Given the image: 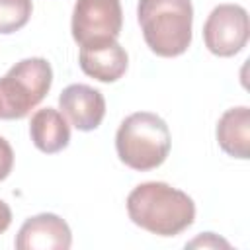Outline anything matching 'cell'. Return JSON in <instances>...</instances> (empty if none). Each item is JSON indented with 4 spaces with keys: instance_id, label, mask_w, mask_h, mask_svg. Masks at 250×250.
I'll return each instance as SVG.
<instances>
[{
    "instance_id": "1",
    "label": "cell",
    "mask_w": 250,
    "mask_h": 250,
    "mask_svg": "<svg viewBox=\"0 0 250 250\" xmlns=\"http://www.w3.org/2000/svg\"><path fill=\"white\" fill-rule=\"evenodd\" d=\"M129 219L156 236H178L195 221L193 199L166 182H145L127 195Z\"/></svg>"
},
{
    "instance_id": "2",
    "label": "cell",
    "mask_w": 250,
    "mask_h": 250,
    "mask_svg": "<svg viewBox=\"0 0 250 250\" xmlns=\"http://www.w3.org/2000/svg\"><path fill=\"white\" fill-rule=\"evenodd\" d=\"M137 20L146 47L164 59L184 55L191 45V0H139Z\"/></svg>"
},
{
    "instance_id": "3",
    "label": "cell",
    "mask_w": 250,
    "mask_h": 250,
    "mask_svg": "<svg viewBox=\"0 0 250 250\" xmlns=\"http://www.w3.org/2000/svg\"><path fill=\"white\" fill-rule=\"evenodd\" d=\"M172 137L166 121L150 111L127 115L115 133L119 160L137 172L158 168L170 154Z\"/></svg>"
},
{
    "instance_id": "4",
    "label": "cell",
    "mask_w": 250,
    "mask_h": 250,
    "mask_svg": "<svg viewBox=\"0 0 250 250\" xmlns=\"http://www.w3.org/2000/svg\"><path fill=\"white\" fill-rule=\"evenodd\" d=\"M53 84L51 62L43 57H29L16 62L0 78L4 119H23L49 94Z\"/></svg>"
},
{
    "instance_id": "5",
    "label": "cell",
    "mask_w": 250,
    "mask_h": 250,
    "mask_svg": "<svg viewBox=\"0 0 250 250\" xmlns=\"http://www.w3.org/2000/svg\"><path fill=\"white\" fill-rule=\"evenodd\" d=\"M123 27L121 0H76L72 10V39L82 47L96 41L117 39Z\"/></svg>"
},
{
    "instance_id": "6",
    "label": "cell",
    "mask_w": 250,
    "mask_h": 250,
    "mask_svg": "<svg viewBox=\"0 0 250 250\" xmlns=\"http://www.w3.org/2000/svg\"><path fill=\"white\" fill-rule=\"evenodd\" d=\"M250 35L248 12L238 4H219L203 23V41L215 57H234Z\"/></svg>"
},
{
    "instance_id": "7",
    "label": "cell",
    "mask_w": 250,
    "mask_h": 250,
    "mask_svg": "<svg viewBox=\"0 0 250 250\" xmlns=\"http://www.w3.org/2000/svg\"><path fill=\"white\" fill-rule=\"evenodd\" d=\"M14 244L18 250H68L72 246V232L59 215L39 213L23 221Z\"/></svg>"
},
{
    "instance_id": "8",
    "label": "cell",
    "mask_w": 250,
    "mask_h": 250,
    "mask_svg": "<svg viewBox=\"0 0 250 250\" xmlns=\"http://www.w3.org/2000/svg\"><path fill=\"white\" fill-rule=\"evenodd\" d=\"M78 64L82 72L98 82H117L129 66L127 51L117 43V39L96 41L80 47Z\"/></svg>"
},
{
    "instance_id": "9",
    "label": "cell",
    "mask_w": 250,
    "mask_h": 250,
    "mask_svg": "<svg viewBox=\"0 0 250 250\" xmlns=\"http://www.w3.org/2000/svg\"><path fill=\"white\" fill-rule=\"evenodd\" d=\"M59 107L78 131H94L104 121L105 98L88 84H70L61 92Z\"/></svg>"
},
{
    "instance_id": "10",
    "label": "cell",
    "mask_w": 250,
    "mask_h": 250,
    "mask_svg": "<svg viewBox=\"0 0 250 250\" xmlns=\"http://www.w3.org/2000/svg\"><path fill=\"white\" fill-rule=\"evenodd\" d=\"M29 137L41 152L55 154L68 146L70 127L59 109L41 107L29 119Z\"/></svg>"
},
{
    "instance_id": "11",
    "label": "cell",
    "mask_w": 250,
    "mask_h": 250,
    "mask_svg": "<svg viewBox=\"0 0 250 250\" xmlns=\"http://www.w3.org/2000/svg\"><path fill=\"white\" fill-rule=\"evenodd\" d=\"M217 143L232 158H250V107L238 105L227 109L217 121Z\"/></svg>"
},
{
    "instance_id": "12",
    "label": "cell",
    "mask_w": 250,
    "mask_h": 250,
    "mask_svg": "<svg viewBox=\"0 0 250 250\" xmlns=\"http://www.w3.org/2000/svg\"><path fill=\"white\" fill-rule=\"evenodd\" d=\"M31 0H0V35L20 31L31 18Z\"/></svg>"
},
{
    "instance_id": "13",
    "label": "cell",
    "mask_w": 250,
    "mask_h": 250,
    "mask_svg": "<svg viewBox=\"0 0 250 250\" xmlns=\"http://www.w3.org/2000/svg\"><path fill=\"white\" fill-rule=\"evenodd\" d=\"M12 168H14V150H12V145L4 137H0V182L10 176Z\"/></svg>"
},
{
    "instance_id": "14",
    "label": "cell",
    "mask_w": 250,
    "mask_h": 250,
    "mask_svg": "<svg viewBox=\"0 0 250 250\" xmlns=\"http://www.w3.org/2000/svg\"><path fill=\"white\" fill-rule=\"evenodd\" d=\"M186 246H213V248H219V246H225V248H229V242L227 240H223V238H219L215 232H203L201 236H197L195 240H191L189 244H186Z\"/></svg>"
},
{
    "instance_id": "15",
    "label": "cell",
    "mask_w": 250,
    "mask_h": 250,
    "mask_svg": "<svg viewBox=\"0 0 250 250\" xmlns=\"http://www.w3.org/2000/svg\"><path fill=\"white\" fill-rule=\"evenodd\" d=\"M10 225H12V209L6 201L0 199V234L6 232Z\"/></svg>"
},
{
    "instance_id": "16",
    "label": "cell",
    "mask_w": 250,
    "mask_h": 250,
    "mask_svg": "<svg viewBox=\"0 0 250 250\" xmlns=\"http://www.w3.org/2000/svg\"><path fill=\"white\" fill-rule=\"evenodd\" d=\"M0 119H4V104H2V98H0Z\"/></svg>"
}]
</instances>
